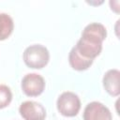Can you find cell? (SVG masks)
Returning <instances> with one entry per match:
<instances>
[{
    "label": "cell",
    "mask_w": 120,
    "mask_h": 120,
    "mask_svg": "<svg viewBox=\"0 0 120 120\" xmlns=\"http://www.w3.org/2000/svg\"><path fill=\"white\" fill-rule=\"evenodd\" d=\"M107 37L105 26L98 22L89 23L82 32V37L74 46L84 58L94 60L102 51V42Z\"/></svg>",
    "instance_id": "1"
},
{
    "label": "cell",
    "mask_w": 120,
    "mask_h": 120,
    "mask_svg": "<svg viewBox=\"0 0 120 120\" xmlns=\"http://www.w3.org/2000/svg\"><path fill=\"white\" fill-rule=\"evenodd\" d=\"M23 62L30 68L41 69L47 66L50 60V53L46 47L40 44H34L27 47L23 52Z\"/></svg>",
    "instance_id": "2"
},
{
    "label": "cell",
    "mask_w": 120,
    "mask_h": 120,
    "mask_svg": "<svg viewBox=\"0 0 120 120\" xmlns=\"http://www.w3.org/2000/svg\"><path fill=\"white\" fill-rule=\"evenodd\" d=\"M58 112L67 117H73L78 114L81 109V100L79 97L73 92L62 93L56 101Z\"/></svg>",
    "instance_id": "3"
},
{
    "label": "cell",
    "mask_w": 120,
    "mask_h": 120,
    "mask_svg": "<svg viewBox=\"0 0 120 120\" xmlns=\"http://www.w3.org/2000/svg\"><path fill=\"white\" fill-rule=\"evenodd\" d=\"M22 90L28 97H38L45 89V80L38 73H28L22 80Z\"/></svg>",
    "instance_id": "4"
},
{
    "label": "cell",
    "mask_w": 120,
    "mask_h": 120,
    "mask_svg": "<svg viewBox=\"0 0 120 120\" xmlns=\"http://www.w3.org/2000/svg\"><path fill=\"white\" fill-rule=\"evenodd\" d=\"M19 112L24 120H45L46 110L44 106L37 101L27 100L20 105Z\"/></svg>",
    "instance_id": "5"
},
{
    "label": "cell",
    "mask_w": 120,
    "mask_h": 120,
    "mask_svg": "<svg viewBox=\"0 0 120 120\" xmlns=\"http://www.w3.org/2000/svg\"><path fill=\"white\" fill-rule=\"evenodd\" d=\"M82 118L83 120H112L110 110L98 101H92L86 105Z\"/></svg>",
    "instance_id": "6"
},
{
    "label": "cell",
    "mask_w": 120,
    "mask_h": 120,
    "mask_svg": "<svg viewBox=\"0 0 120 120\" xmlns=\"http://www.w3.org/2000/svg\"><path fill=\"white\" fill-rule=\"evenodd\" d=\"M119 80H120V71L118 69H109L103 76V87L105 91L112 96L117 97L120 94L119 87Z\"/></svg>",
    "instance_id": "7"
},
{
    "label": "cell",
    "mask_w": 120,
    "mask_h": 120,
    "mask_svg": "<svg viewBox=\"0 0 120 120\" xmlns=\"http://www.w3.org/2000/svg\"><path fill=\"white\" fill-rule=\"evenodd\" d=\"M68 62L70 67L78 71H82V70H86L88 69L92 64H93V60L91 59H87L82 57L78 51L76 50L75 47H73L68 54Z\"/></svg>",
    "instance_id": "8"
},
{
    "label": "cell",
    "mask_w": 120,
    "mask_h": 120,
    "mask_svg": "<svg viewBox=\"0 0 120 120\" xmlns=\"http://www.w3.org/2000/svg\"><path fill=\"white\" fill-rule=\"evenodd\" d=\"M12 18L7 13H0V40L7 39L13 32Z\"/></svg>",
    "instance_id": "9"
},
{
    "label": "cell",
    "mask_w": 120,
    "mask_h": 120,
    "mask_svg": "<svg viewBox=\"0 0 120 120\" xmlns=\"http://www.w3.org/2000/svg\"><path fill=\"white\" fill-rule=\"evenodd\" d=\"M12 100V93L8 86L0 84V109L8 107Z\"/></svg>",
    "instance_id": "10"
}]
</instances>
